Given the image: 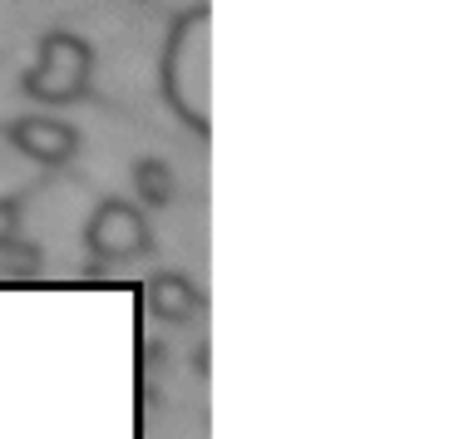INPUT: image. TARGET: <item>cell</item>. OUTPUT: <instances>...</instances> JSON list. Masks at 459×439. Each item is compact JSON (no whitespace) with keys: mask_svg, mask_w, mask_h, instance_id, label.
I'll return each instance as SVG.
<instances>
[{"mask_svg":"<svg viewBox=\"0 0 459 439\" xmlns=\"http://www.w3.org/2000/svg\"><path fill=\"white\" fill-rule=\"evenodd\" d=\"M134 183H139V193H143V202H149V208H169V202H173V193H178L173 173L163 168L159 159H143L139 168H134Z\"/></svg>","mask_w":459,"mask_h":439,"instance_id":"obj_5","label":"cell"},{"mask_svg":"<svg viewBox=\"0 0 459 439\" xmlns=\"http://www.w3.org/2000/svg\"><path fill=\"white\" fill-rule=\"evenodd\" d=\"M90 70H94V55L80 35H45L40 45V60L35 70L25 74V94L40 104H74L84 90H90Z\"/></svg>","mask_w":459,"mask_h":439,"instance_id":"obj_1","label":"cell"},{"mask_svg":"<svg viewBox=\"0 0 459 439\" xmlns=\"http://www.w3.org/2000/svg\"><path fill=\"white\" fill-rule=\"evenodd\" d=\"M149 247H153L149 222L129 202H104L90 218V252L100 262H129V257H143Z\"/></svg>","mask_w":459,"mask_h":439,"instance_id":"obj_2","label":"cell"},{"mask_svg":"<svg viewBox=\"0 0 459 439\" xmlns=\"http://www.w3.org/2000/svg\"><path fill=\"white\" fill-rule=\"evenodd\" d=\"M143 301H149V311L163 321H193L203 311V297L193 291L188 277H178V271H159V277L143 287Z\"/></svg>","mask_w":459,"mask_h":439,"instance_id":"obj_4","label":"cell"},{"mask_svg":"<svg viewBox=\"0 0 459 439\" xmlns=\"http://www.w3.org/2000/svg\"><path fill=\"white\" fill-rule=\"evenodd\" d=\"M21 232V202L15 198H0V247Z\"/></svg>","mask_w":459,"mask_h":439,"instance_id":"obj_6","label":"cell"},{"mask_svg":"<svg viewBox=\"0 0 459 439\" xmlns=\"http://www.w3.org/2000/svg\"><path fill=\"white\" fill-rule=\"evenodd\" d=\"M11 143L21 153H30L35 163H70L80 149V133L60 119H21L11 124Z\"/></svg>","mask_w":459,"mask_h":439,"instance_id":"obj_3","label":"cell"}]
</instances>
